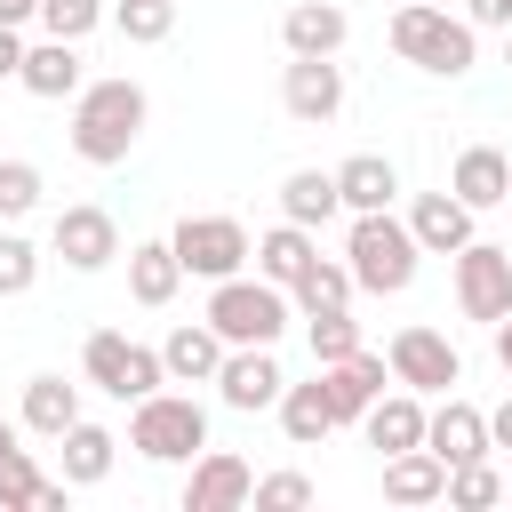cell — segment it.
<instances>
[{
	"label": "cell",
	"mask_w": 512,
	"mask_h": 512,
	"mask_svg": "<svg viewBox=\"0 0 512 512\" xmlns=\"http://www.w3.org/2000/svg\"><path fill=\"white\" fill-rule=\"evenodd\" d=\"M24 96H40V104H64V96H80L88 88V72H80V40H40V48H24Z\"/></svg>",
	"instance_id": "17"
},
{
	"label": "cell",
	"mask_w": 512,
	"mask_h": 512,
	"mask_svg": "<svg viewBox=\"0 0 512 512\" xmlns=\"http://www.w3.org/2000/svg\"><path fill=\"white\" fill-rule=\"evenodd\" d=\"M8 448H16V424H8V416H0V456H8Z\"/></svg>",
	"instance_id": "45"
},
{
	"label": "cell",
	"mask_w": 512,
	"mask_h": 512,
	"mask_svg": "<svg viewBox=\"0 0 512 512\" xmlns=\"http://www.w3.org/2000/svg\"><path fill=\"white\" fill-rule=\"evenodd\" d=\"M448 192H456L472 216H480V208H504V200H512V160H504L496 144H464V152H456Z\"/></svg>",
	"instance_id": "18"
},
{
	"label": "cell",
	"mask_w": 512,
	"mask_h": 512,
	"mask_svg": "<svg viewBox=\"0 0 512 512\" xmlns=\"http://www.w3.org/2000/svg\"><path fill=\"white\" fill-rule=\"evenodd\" d=\"M240 504H256V472H248V456H232V448H200L192 472H184V512H240Z\"/></svg>",
	"instance_id": "12"
},
{
	"label": "cell",
	"mask_w": 512,
	"mask_h": 512,
	"mask_svg": "<svg viewBox=\"0 0 512 512\" xmlns=\"http://www.w3.org/2000/svg\"><path fill=\"white\" fill-rule=\"evenodd\" d=\"M384 496L392 504H440L448 496V464L432 448H400V456H384Z\"/></svg>",
	"instance_id": "25"
},
{
	"label": "cell",
	"mask_w": 512,
	"mask_h": 512,
	"mask_svg": "<svg viewBox=\"0 0 512 512\" xmlns=\"http://www.w3.org/2000/svg\"><path fill=\"white\" fill-rule=\"evenodd\" d=\"M336 208H344V192H336V168H296V176L280 184V216H288V224H312V232H320Z\"/></svg>",
	"instance_id": "27"
},
{
	"label": "cell",
	"mask_w": 512,
	"mask_h": 512,
	"mask_svg": "<svg viewBox=\"0 0 512 512\" xmlns=\"http://www.w3.org/2000/svg\"><path fill=\"white\" fill-rule=\"evenodd\" d=\"M16 72H24V32L0 24V80H16Z\"/></svg>",
	"instance_id": "40"
},
{
	"label": "cell",
	"mask_w": 512,
	"mask_h": 512,
	"mask_svg": "<svg viewBox=\"0 0 512 512\" xmlns=\"http://www.w3.org/2000/svg\"><path fill=\"white\" fill-rule=\"evenodd\" d=\"M464 24L472 32H512V0H464Z\"/></svg>",
	"instance_id": "39"
},
{
	"label": "cell",
	"mask_w": 512,
	"mask_h": 512,
	"mask_svg": "<svg viewBox=\"0 0 512 512\" xmlns=\"http://www.w3.org/2000/svg\"><path fill=\"white\" fill-rule=\"evenodd\" d=\"M384 360H392V384H408V392H424V400H440V392H456V384H464V352H456L440 328H424V320L392 328Z\"/></svg>",
	"instance_id": "7"
},
{
	"label": "cell",
	"mask_w": 512,
	"mask_h": 512,
	"mask_svg": "<svg viewBox=\"0 0 512 512\" xmlns=\"http://www.w3.org/2000/svg\"><path fill=\"white\" fill-rule=\"evenodd\" d=\"M256 504L296 512V504H312V480H304V472H272V480H256Z\"/></svg>",
	"instance_id": "38"
},
{
	"label": "cell",
	"mask_w": 512,
	"mask_h": 512,
	"mask_svg": "<svg viewBox=\"0 0 512 512\" xmlns=\"http://www.w3.org/2000/svg\"><path fill=\"white\" fill-rule=\"evenodd\" d=\"M40 280V248L24 232H0V296H24Z\"/></svg>",
	"instance_id": "37"
},
{
	"label": "cell",
	"mask_w": 512,
	"mask_h": 512,
	"mask_svg": "<svg viewBox=\"0 0 512 512\" xmlns=\"http://www.w3.org/2000/svg\"><path fill=\"white\" fill-rule=\"evenodd\" d=\"M456 312L480 320V328H496L512 312V248H496V240L456 248Z\"/></svg>",
	"instance_id": "9"
},
{
	"label": "cell",
	"mask_w": 512,
	"mask_h": 512,
	"mask_svg": "<svg viewBox=\"0 0 512 512\" xmlns=\"http://www.w3.org/2000/svg\"><path fill=\"white\" fill-rule=\"evenodd\" d=\"M448 504L456 512H488V504H504V472L480 456V464H448Z\"/></svg>",
	"instance_id": "31"
},
{
	"label": "cell",
	"mask_w": 512,
	"mask_h": 512,
	"mask_svg": "<svg viewBox=\"0 0 512 512\" xmlns=\"http://www.w3.org/2000/svg\"><path fill=\"white\" fill-rule=\"evenodd\" d=\"M288 296H296V312H336V304H352V296H360V280H352V264H344V256H320Z\"/></svg>",
	"instance_id": "30"
},
{
	"label": "cell",
	"mask_w": 512,
	"mask_h": 512,
	"mask_svg": "<svg viewBox=\"0 0 512 512\" xmlns=\"http://www.w3.org/2000/svg\"><path fill=\"white\" fill-rule=\"evenodd\" d=\"M48 248H56L72 272H104V264L120 256V224H112L96 200H80V208H64V216L48 224Z\"/></svg>",
	"instance_id": "13"
},
{
	"label": "cell",
	"mask_w": 512,
	"mask_h": 512,
	"mask_svg": "<svg viewBox=\"0 0 512 512\" xmlns=\"http://www.w3.org/2000/svg\"><path fill=\"white\" fill-rule=\"evenodd\" d=\"M128 448L144 464H192L208 448V408L192 392H144L128 416Z\"/></svg>",
	"instance_id": "5"
},
{
	"label": "cell",
	"mask_w": 512,
	"mask_h": 512,
	"mask_svg": "<svg viewBox=\"0 0 512 512\" xmlns=\"http://www.w3.org/2000/svg\"><path fill=\"white\" fill-rule=\"evenodd\" d=\"M64 504H72V480H40V504L32 512H64Z\"/></svg>",
	"instance_id": "42"
},
{
	"label": "cell",
	"mask_w": 512,
	"mask_h": 512,
	"mask_svg": "<svg viewBox=\"0 0 512 512\" xmlns=\"http://www.w3.org/2000/svg\"><path fill=\"white\" fill-rule=\"evenodd\" d=\"M288 312H296V296H288V288H272L264 272H256V280H248V272L208 280V328H216L224 344H280Z\"/></svg>",
	"instance_id": "4"
},
{
	"label": "cell",
	"mask_w": 512,
	"mask_h": 512,
	"mask_svg": "<svg viewBox=\"0 0 512 512\" xmlns=\"http://www.w3.org/2000/svg\"><path fill=\"white\" fill-rule=\"evenodd\" d=\"M336 192H344L352 216H360V208H392V200H400V168H392L384 152H352V160L336 168Z\"/></svg>",
	"instance_id": "26"
},
{
	"label": "cell",
	"mask_w": 512,
	"mask_h": 512,
	"mask_svg": "<svg viewBox=\"0 0 512 512\" xmlns=\"http://www.w3.org/2000/svg\"><path fill=\"white\" fill-rule=\"evenodd\" d=\"M384 376H392V360L384 352H344V360H328L320 368V392H328V408H336V424H360L368 408H376V392H384Z\"/></svg>",
	"instance_id": "14"
},
{
	"label": "cell",
	"mask_w": 512,
	"mask_h": 512,
	"mask_svg": "<svg viewBox=\"0 0 512 512\" xmlns=\"http://www.w3.org/2000/svg\"><path fill=\"white\" fill-rule=\"evenodd\" d=\"M280 104H288V120L328 128V120L344 112V64H336V56H288V72H280Z\"/></svg>",
	"instance_id": "11"
},
{
	"label": "cell",
	"mask_w": 512,
	"mask_h": 512,
	"mask_svg": "<svg viewBox=\"0 0 512 512\" xmlns=\"http://www.w3.org/2000/svg\"><path fill=\"white\" fill-rule=\"evenodd\" d=\"M16 424H24V432H40V440H64V432L80 424V384H64V376H32V384H24Z\"/></svg>",
	"instance_id": "24"
},
{
	"label": "cell",
	"mask_w": 512,
	"mask_h": 512,
	"mask_svg": "<svg viewBox=\"0 0 512 512\" xmlns=\"http://www.w3.org/2000/svg\"><path fill=\"white\" fill-rule=\"evenodd\" d=\"M424 448L440 456V464H480L496 440H488V408H472V400H456V392H440V408L424 416Z\"/></svg>",
	"instance_id": "15"
},
{
	"label": "cell",
	"mask_w": 512,
	"mask_h": 512,
	"mask_svg": "<svg viewBox=\"0 0 512 512\" xmlns=\"http://www.w3.org/2000/svg\"><path fill=\"white\" fill-rule=\"evenodd\" d=\"M504 208H512V200H504Z\"/></svg>",
	"instance_id": "49"
},
{
	"label": "cell",
	"mask_w": 512,
	"mask_h": 512,
	"mask_svg": "<svg viewBox=\"0 0 512 512\" xmlns=\"http://www.w3.org/2000/svg\"><path fill=\"white\" fill-rule=\"evenodd\" d=\"M144 120H152V96H144L128 72L88 80V88L72 96V152H80L88 168H120V160L136 152Z\"/></svg>",
	"instance_id": "1"
},
{
	"label": "cell",
	"mask_w": 512,
	"mask_h": 512,
	"mask_svg": "<svg viewBox=\"0 0 512 512\" xmlns=\"http://www.w3.org/2000/svg\"><path fill=\"white\" fill-rule=\"evenodd\" d=\"M224 352H232V344H224L208 320H176V328H168V344H160V360H168V384H216Z\"/></svg>",
	"instance_id": "19"
},
{
	"label": "cell",
	"mask_w": 512,
	"mask_h": 512,
	"mask_svg": "<svg viewBox=\"0 0 512 512\" xmlns=\"http://www.w3.org/2000/svg\"><path fill=\"white\" fill-rule=\"evenodd\" d=\"M40 192H48V184H40V168H32V160H0V224L32 216V208H40Z\"/></svg>",
	"instance_id": "35"
},
{
	"label": "cell",
	"mask_w": 512,
	"mask_h": 512,
	"mask_svg": "<svg viewBox=\"0 0 512 512\" xmlns=\"http://www.w3.org/2000/svg\"><path fill=\"white\" fill-rule=\"evenodd\" d=\"M24 16H40V0H0V24H24Z\"/></svg>",
	"instance_id": "44"
},
{
	"label": "cell",
	"mask_w": 512,
	"mask_h": 512,
	"mask_svg": "<svg viewBox=\"0 0 512 512\" xmlns=\"http://www.w3.org/2000/svg\"><path fill=\"white\" fill-rule=\"evenodd\" d=\"M312 264H320V240H312V224H288V216H280V224L256 240V272H264L272 288H296Z\"/></svg>",
	"instance_id": "22"
},
{
	"label": "cell",
	"mask_w": 512,
	"mask_h": 512,
	"mask_svg": "<svg viewBox=\"0 0 512 512\" xmlns=\"http://www.w3.org/2000/svg\"><path fill=\"white\" fill-rule=\"evenodd\" d=\"M392 8H400V0H392Z\"/></svg>",
	"instance_id": "48"
},
{
	"label": "cell",
	"mask_w": 512,
	"mask_h": 512,
	"mask_svg": "<svg viewBox=\"0 0 512 512\" xmlns=\"http://www.w3.org/2000/svg\"><path fill=\"white\" fill-rule=\"evenodd\" d=\"M56 448H64V480H72V488H96V480L112 472V456H120V440H112L104 424H88V416H80Z\"/></svg>",
	"instance_id": "29"
},
{
	"label": "cell",
	"mask_w": 512,
	"mask_h": 512,
	"mask_svg": "<svg viewBox=\"0 0 512 512\" xmlns=\"http://www.w3.org/2000/svg\"><path fill=\"white\" fill-rule=\"evenodd\" d=\"M168 240H176V256H184L192 280H232V272L256 264V240H248L240 216H184Z\"/></svg>",
	"instance_id": "8"
},
{
	"label": "cell",
	"mask_w": 512,
	"mask_h": 512,
	"mask_svg": "<svg viewBox=\"0 0 512 512\" xmlns=\"http://www.w3.org/2000/svg\"><path fill=\"white\" fill-rule=\"evenodd\" d=\"M104 24V0H40V32L48 40H88Z\"/></svg>",
	"instance_id": "36"
},
{
	"label": "cell",
	"mask_w": 512,
	"mask_h": 512,
	"mask_svg": "<svg viewBox=\"0 0 512 512\" xmlns=\"http://www.w3.org/2000/svg\"><path fill=\"white\" fill-rule=\"evenodd\" d=\"M424 416H432V408H424V392H408V384H400V392H376V408L360 416V432H368V448H376V456H400V448H424Z\"/></svg>",
	"instance_id": "16"
},
{
	"label": "cell",
	"mask_w": 512,
	"mask_h": 512,
	"mask_svg": "<svg viewBox=\"0 0 512 512\" xmlns=\"http://www.w3.org/2000/svg\"><path fill=\"white\" fill-rule=\"evenodd\" d=\"M112 24H120V40H168L176 32V0H112Z\"/></svg>",
	"instance_id": "33"
},
{
	"label": "cell",
	"mask_w": 512,
	"mask_h": 512,
	"mask_svg": "<svg viewBox=\"0 0 512 512\" xmlns=\"http://www.w3.org/2000/svg\"><path fill=\"white\" fill-rule=\"evenodd\" d=\"M280 40H288V56H336V48L352 40V16H344L336 0H296V8L280 16Z\"/></svg>",
	"instance_id": "20"
},
{
	"label": "cell",
	"mask_w": 512,
	"mask_h": 512,
	"mask_svg": "<svg viewBox=\"0 0 512 512\" xmlns=\"http://www.w3.org/2000/svg\"><path fill=\"white\" fill-rule=\"evenodd\" d=\"M80 376L96 384V392H112V400H144V392H160L168 384V360L152 352V344H136V336H120V328H96L88 344H80Z\"/></svg>",
	"instance_id": "6"
},
{
	"label": "cell",
	"mask_w": 512,
	"mask_h": 512,
	"mask_svg": "<svg viewBox=\"0 0 512 512\" xmlns=\"http://www.w3.org/2000/svg\"><path fill=\"white\" fill-rule=\"evenodd\" d=\"M176 288H184V256H176V240H136L128 248V296L136 304H176Z\"/></svg>",
	"instance_id": "23"
},
{
	"label": "cell",
	"mask_w": 512,
	"mask_h": 512,
	"mask_svg": "<svg viewBox=\"0 0 512 512\" xmlns=\"http://www.w3.org/2000/svg\"><path fill=\"white\" fill-rule=\"evenodd\" d=\"M408 232H416L424 256H456L464 240H480V232H472V208H464L456 192H424V200L408 208Z\"/></svg>",
	"instance_id": "21"
},
{
	"label": "cell",
	"mask_w": 512,
	"mask_h": 512,
	"mask_svg": "<svg viewBox=\"0 0 512 512\" xmlns=\"http://www.w3.org/2000/svg\"><path fill=\"white\" fill-rule=\"evenodd\" d=\"M280 392H288V376H280L272 344H232V352H224V368H216V400H224L232 416L280 408Z\"/></svg>",
	"instance_id": "10"
},
{
	"label": "cell",
	"mask_w": 512,
	"mask_h": 512,
	"mask_svg": "<svg viewBox=\"0 0 512 512\" xmlns=\"http://www.w3.org/2000/svg\"><path fill=\"white\" fill-rule=\"evenodd\" d=\"M304 328H312V360H320V368L344 360V352H360V320H352V304H336V312H304Z\"/></svg>",
	"instance_id": "32"
},
{
	"label": "cell",
	"mask_w": 512,
	"mask_h": 512,
	"mask_svg": "<svg viewBox=\"0 0 512 512\" xmlns=\"http://www.w3.org/2000/svg\"><path fill=\"white\" fill-rule=\"evenodd\" d=\"M40 480H48V472L32 464V448H8V456H0V512H32V504H40Z\"/></svg>",
	"instance_id": "34"
},
{
	"label": "cell",
	"mask_w": 512,
	"mask_h": 512,
	"mask_svg": "<svg viewBox=\"0 0 512 512\" xmlns=\"http://www.w3.org/2000/svg\"><path fill=\"white\" fill-rule=\"evenodd\" d=\"M504 504H512V472H504Z\"/></svg>",
	"instance_id": "47"
},
{
	"label": "cell",
	"mask_w": 512,
	"mask_h": 512,
	"mask_svg": "<svg viewBox=\"0 0 512 512\" xmlns=\"http://www.w3.org/2000/svg\"><path fill=\"white\" fill-rule=\"evenodd\" d=\"M344 264H352L360 296H408V288H416L424 248H416L408 216H392V208H360V216H352V232H344Z\"/></svg>",
	"instance_id": "2"
},
{
	"label": "cell",
	"mask_w": 512,
	"mask_h": 512,
	"mask_svg": "<svg viewBox=\"0 0 512 512\" xmlns=\"http://www.w3.org/2000/svg\"><path fill=\"white\" fill-rule=\"evenodd\" d=\"M488 440H496V448H512V392L488 408Z\"/></svg>",
	"instance_id": "41"
},
{
	"label": "cell",
	"mask_w": 512,
	"mask_h": 512,
	"mask_svg": "<svg viewBox=\"0 0 512 512\" xmlns=\"http://www.w3.org/2000/svg\"><path fill=\"white\" fill-rule=\"evenodd\" d=\"M280 432H288L296 448H320V440L336 432V408H328L320 376H312V384H288V392H280Z\"/></svg>",
	"instance_id": "28"
},
{
	"label": "cell",
	"mask_w": 512,
	"mask_h": 512,
	"mask_svg": "<svg viewBox=\"0 0 512 512\" xmlns=\"http://www.w3.org/2000/svg\"><path fill=\"white\" fill-rule=\"evenodd\" d=\"M496 368H504V376H512V312H504V320H496Z\"/></svg>",
	"instance_id": "43"
},
{
	"label": "cell",
	"mask_w": 512,
	"mask_h": 512,
	"mask_svg": "<svg viewBox=\"0 0 512 512\" xmlns=\"http://www.w3.org/2000/svg\"><path fill=\"white\" fill-rule=\"evenodd\" d=\"M504 64H512V32H504Z\"/></svg>",
	"instance_id": "46"
},
{
	"label": "cell",
	"mask_w": 512,
	"mask_h": 512,
	"mask_svg": "<svg viewBox=\"0 0 512 512\" xmlns=\"http://www.w3.org/2000/svg\"><path fill=\"white\" fill-rule=\"evenodd\" d=\"M392 56L432 72V80H464L480 64V32L464 16H448V8H432V0H400L392 8Z\"/></svg>",
	"instance_id": "3"
}]
</instances>
